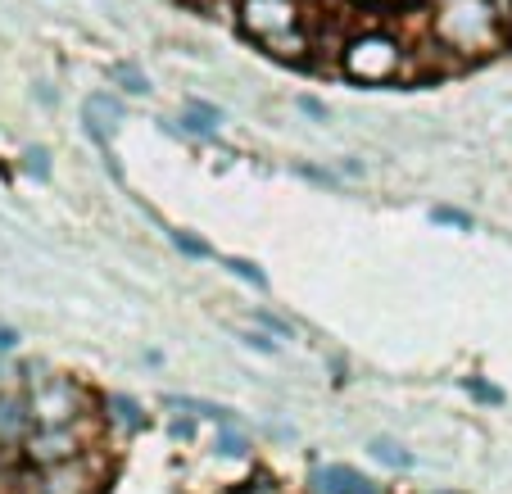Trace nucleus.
I'll use <instances>...</instances> for the list:
<instances>
[{
    "label": "nucleus",
    "mask_w": 512,
    "mask_h": 494,
    "mask_svg": "<svg viewBox=\"0 0 512 494\" xmlns=\"http://www.w3.org/2000/svg\"><path fill=\"white\" fill-rule=\"evenodd\" d=\"M503 23H508V14L494 0H435L431 37L440 41V50L458 59H481L499 50Z\"/></svg>",
    "instance_id": "1"
},
{
    "label": "nucleus",
    "mask_w": 512,
    "mask_h": 494,
    "mask_svg": "<svg viewBox=\"0 0 512 494\" xmlns=\"http://www.w3.org/2000/svg\"><path fill=\"white\" fill-rule=\"evenodd\" d=\"M408 55H413V50H408L404 37H395V32H386V28H363V32H354V37H345V46H340V68H345V78L381 87V82L404 78Z\"/></svg>",
    "instance_id": "2"
},
{
    "label": "nucleus",
    "mask_w": 512,
    "mask_h": 494,
    "mask_svg": "<svg viewBox=\"0 0 512 494\" xmlns=\"http://www.w3.org/2000/svg\"><path fill=\"white\" fill-rule=\"evenodd\" d=\"M236 19H241L245 37H254V41H272V37H281V32L304 28L300 0H241V5H236Z\"/></svg>",
    "instance_id": "3"
},
{
    "label": "nucleus",
    "mask_w": 512,
    "mask_h": 494,
    "mask_svg": "<svg viewBox=\"0 0 512 494\" xmlns=\"http://www.w3.org/2000/svg\"><path fill=\"white\" fill-rule=\"evenodd\" d=\"M78 454H82V436L73 431V422H46L37 436H28V458L37 467L73 463Z\"/></svg>",
    "instance_id": "4"
},
{
    "label": "nucleus",
    "mask_w": 512,
    "mask_h": 494,
    "mask_svg": "<svg viewBox=\"0 0 512 494\" xmlns=\"http://www.w3.org/2000/svg\"><path fill=\"white\" fill-rule=\"evenodd\" d=\"M309 490L313 494H381V485L349 463H322V467H313Z\"/></svg>",
    "instance_id": "5"
},
{
    "label": "nucleus",
    "mask_w": 512,
    "mask_h": 494,
    "mask_svg": "<svg viewBox=\"0 0 512 494\" xmlns=\"http://www.w3.org/2000/svg\"><path fill=\"white\" fill-rule=\"evenodd\" d=\"M82 408V395L73 381H55V386H41L37 395H32V417H37L41 427L46 422H73Z\"/></svg>",
    "instance_id": "6"
},
{
    "label": "nucleus",
    "mask_w": 512,
    "mask_h": 494,
    "mask_svg": "<svg viewBox=\"0 0 512 494\" xmlns=\"http://www.w3.org/2000/svg\"><path fill=\"white\" fill-rule=\"evenodd\" d=\"M127 118V109H123V100L118 96H91L87 100V114H82V123H87V132H91V141H100V146H109V132H114L118 123Z\"/></svg>",
    "instance_id": "7"
},
{
    "label": "nucleus",
    "mask_w": 512,
    "mask_h": 494,
    "mask_svg": "<svg viewBox=\"0 0 512 494\" xmlns=\"http://www.w3.org/2000/svg\"><path fill=\"white\" fill-rule=\"evenodd\" d=\"M32 427V404H23L19 395H0V449L5 445H23Z\"/></svg>",
    "instance_id": "8"
},
{
    "label": "nucleus",
    "mask_w": 512,
    "mask_h": 494,
    "mask_svg": "<svg viewBox=\"0 0 512 494\" xmlns=\"http://www.w3.org/2000/svg\"><path fill=\"white\" fill-rule=\"evenodd\" d=\"M87 490H91V472H87V467L59 463V467H46V481H41L37 494H87Z\"/></svg>",
    "instance_id": "9"
},
{
    "label": "nucleus",
    "mask_w": 512,
    "mask_h": 494,
    "mask_svg": "<svg viewBox=\"0 0 512 494\" xmlns=\"http://www.w3.org/2000/svg\"><path fill=\"white\" fill-rule=\"evenodd\" d=\"M105 413H109V422H114V427H123V431H145V408L136 404L132 395H109V399H105Z\"/></svg>",
    "instance_id": "10"
},
{
    "label": "nucleus",
    "mask_w": 512,
    "mask_h": 494,
    "mask_svg": "<svg viewBox=\"0 0 512 494\" xmlns=\"http://www.w3.org/2000/svg\"><path fill=\"white\" fill-rule=\"evenodd\" d=\"M168 408H182V413H191V417H209V422H232V408H223V404H209V399H191V395H168L164 399Z\"/></svg>",
    "instance_id": "11"
},
{
    "label": "nucleus",
    "mask_w": 512,
    "mask_h": 494,
    "mask_svg": "<svg viewBox=\"0 0 512 494\" xmlns=\"http://www.w3.org/2000/svg\"><path fill=\"white\" fill-rule=\"evenodd\" d=\"M368 454L377 458V463L395 467V472H408V467H413V454H408V449L399 445V440H390V436H377V440H372Z\"/></svg>",
    "instance_id": "12"
},
{
    "label": "nucleus",
    "mask_w": 512,
    "mask_h": 494,
    "mask_svg": "<svg viewBox=\"0 0 512 494\" xmlns=\"http://www.w3.org/2000/svg\"><path fill=\"white\" fill-rule=\"evenodd\" d=\"M109 82H118V87L127 91V96H145L150 91V78H145L136 64H127V59H118V64H109Z\"/></svg>",
    "instance_id": "13"
},
{
    "label": "nucleus",
    "mask_w": 512,
    "mask_h": 494,
    "mask_svg": "<svg viewBox=\"0 0 512 494\" xmlns=\"http://www.w3.org/2000/svg\"><path fill=\"white\" fill-rule=\"evenodd\" d=\"M213 449H218V454H223V458H245V454H250V440H245L241 431H232V427H227V422H223V431H218V440H213Z\"/></svg>",
    "instance_id": "14"
},
{
    "label": "nucleus",
    "mask_w": 512,
    "mask_h": 494,
    "mask_svg": "<svg viewBox=\"0 0 512 494\" xmlns=\"http://www.w3.org/2000/svg\"><path fill=\"white\" fill-rule=\"evenodd\" d=\"M431 223H440V227H458V232H472V214H463V209H454V204H435L431 209Z\"/></svg>",
    "instance_id": "15"
},
{
    "label": "nucleus",
    "mask_w": 512,
    "mask_h": 494,
    "mask_svg": "<svg viewBox=\"0 0 512 494\" xmlns=\"http://www.w3.org/2000/svg\"><path fill=\"white\" fill-rule=\"evenodd\" d=\"M173 245L186 254V259H218V250H213L209 241H200V236H191V232H173Z\"/></svg>",
    "instance_id": "16"
},
{
    "label": "nucleus",
    "mask_w": 512,
    "mask_h": 494,
    "mask_svg": "<svg viewBox=\"0 0 512 494\" xmlns=\"http://www.w3.org/2000/svg\"><path fill=\"white\" fill-rule=\"evenodd\" d=\"M223 263H227V272H236V277L250 281V286H259V291L268 286V272H263L259 263H250V259H223Z\"/></svg>",
    "instance_id": "17"
},
{
    "label": "nucleus",
    "mask_w": 512,
    "mask_h": 494,
    "mask_svg": "<svg viewBox=\"0 0 512 494\" xmlns=\"http://www.w3.org/2000/svg\"><path fill=\"white\" fill-rule=\"evenodd\" d=\"M23 168H28L37 182H50V150H41V146H32L28 155H23Z\"/></svg>",
    "instance_id": "18"
},
{
    "label": "nucleus",
    "mask_w": 512,
    "mask_h": 494,
    "mask_svg": "<svg viewBox=\"0 0 512 494\" xmlns=\"http://www.w3.org/2000/svg\"><path fill=\"white\" fill-rule=\"evenodd\" d=\"M254 318H259V322H263V327H268V331H272V336H277V340H295V327H290V322H286V318H277V313L259 309V313H254Z\"/></svg>",
    "instance_id": "19"
},
{
    "label": "nucleus",
    "mask_w": 512,
    "mask_h": 494,
    "mask_svg": "<svg viewBox=\"0 0 512 494\" xmlns=\"http://www.w3.org/2000/svg\"><path fill=\"white\" fill-rule=\"evenodd\" d=\"M467 390H472L476 399H485V404H503V390L499 386H485L481 377H467Z\"/></svg>",
    "instance_id": "20"
},
{
    "label": "nucleus",
    "mask_w": 512,
    "mask_h": 494,
    "mask_svg": "<svg viewBox=\"0 0 512 494\" xmlns=\"http://www.w3.org/2000/svg\"><path fill=\"white\" fill-rule=\"evenodd\" d=\"M245 345L259 349V354H277V336H268V331H245Z\"/></svg>",
    "instance_id": "21"
},
{
    "label": "nucleus",
    "mask_w": 512,
    "mask_h": 494,
    "mask_svg": "<svg viewBox=\"0 0 512 494\" xmlns=\"http://www.w3.org/2000/svg\"><path fill=\"white\" fill-rule=\"evenodd\" d=\"M295 105H300V109H304V114H309V118H313V123H327V118H331V109H327V105H322V100H318V96H300V100H295Z\"/></svg>",
    "instance_id": "22"
},
{
    "label": "nucleus",
    "mask_w": 512,
    "mask_h": 494,
    "mask_svg": "<svg viewBox=\"0 0 512 494\" xmlns=\"http://www.w3.org/2000/svg\"><path fill=\"white\" fill-rule=\"evenodd\" d=\"M168 436H173V440H191L195 436V422H191V417H173V422H168Z\"/></svg>",
    "instance_id": "23"
},
{
    "label": "nucleus",
    "mask_w": 512,
    "mask_h": 494,
    "mask_svg": "<svg viewBox=\"0 0 512 494\" xmlns=\"http://www.w3.org/2000/svg\"><path fill=\"white\" fill-rule=\"evenodd\" d=\"M10 349H19V331H14V327H0V354H10Z\"/></svg>",
    "instance_id": "24"
},
{
    "label": "nucleus",
    "mask_w": 512,
    "mask_h": 494,
    "mask_svg": "<svg viewBox=\"0 0 512 494\" xmlns=\"http://www.w3.org/2000/svg\"><path fill=\"white\" fill-rule=\"evenodd\" d=\"M494 5H499V10H503V14H508V19H512V0H494Z\"/></svg>",
    "instance_id": "25"
},
{
    "label": "nucleus",
    "mask_w": 512,
    "mask_h": 494,
    "mask_svg": "<svg viewBox=\"0 0 512 494\" xmlns=\"http://www.w3.org/2000/svg\"><path fill=\"white\" fill-rule=\"evenodd\" d=\"M445 494H449V490H445Z\"/></svg>",
    "instance_id": "26"
}]
</instances>
